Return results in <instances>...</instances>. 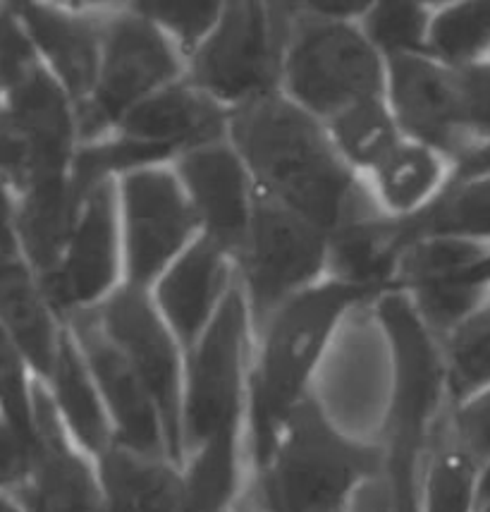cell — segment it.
I'll return each instance as SVG.
<instances>
[{
  "label": "cell",
  "instance_id": "obj_14",
  "mask_svg": "<svg viewBox=\"0 0 490 512\" xmlns=\"http://www.w3.org/2000/svg\"><path fill=\"white\" fill-rule=\"evenodd\" d=\"M34 467L10 493L24 512H101L96 460L75 446L46 383L34 379Z\"/></svg>",
  "mask_w": 490,
  "mask_h": 512
},
{
  "label": "cell",
  "instance_id": "obj_12",
  "mask_svg": "<svg viewBox=\"0 0 490 512\" xmlns=\"http://www.w3.org/2000/svg\"><path fill=\"white\" fill-rule=\"evenodd\" d=\"M39 283L63 323L101 307L125 283L118 180L96 182L84 194L60 268Z\"/></svg>",
  "mask_w": 490,
  "mask_h": 512
},
{
  "label": "cell",
  "instance_id": "obj_25",
  "mask_svg": "<svg viewBox=\"0 0 490 512\" xmlns=\"http://www.w3.org/2000/svg\"><path fill=\"white\" fill-rule=\"evenodd\" d=\"M452 166L443 156L404 139L366 180L378 209L388 216L407 218L424 211L450 180Z\"/></svg>",
  "mask_w": 490,
  "mask_h": 512
},
{
  "label": "cell",
  "instance_id": "obj_29",
  "mask_svg": "<svg viewBox=\"0 0 490 512\" xmlns=\"http://www.w3.org/2000/svg\"><path fill=\"white\" fill-rule=\"evenodd\" d=\"M481 467L438 424L421 474L419 512H476Z\"/></svg>",
  "mask_w": 490,
  "mask_h": 512
},
{
  "label": "cell",
  "instance_id": "obj_10",
  "mask_svg": "<svg viewBox=\"0 0 490 512\" xmlns=\"http://www.w3.org/2000/svg\"><path fill=\"white\" fill-rule=\"evenodd\" d=\"M125 285L149 290L201 235L192 201L173 166H151L118 180Z\"/></svg>",
  "mask_w": 490,
  "mask_h": 512
},
{
  "label": "cell",
  "instance_id": "obj_15",
  "mask_svg": "<svg viewBox=\"0 0 490 512\" xmlns=\"http://www.w3.org/2000/svg\"><path fill=\"white\" fill-rule=\"evenodd\" d=\"M385 101L404 139L428 146L450 166L471 151L459 125L452 67L426 53L385 60Z\"/></svg>",
  "mask_w": 490,
  "mask_h": 512
},
{
  "label": "cell",
  "instance_id": "obj_31",
  "mask_svg": "<svg viewBox=\"0 0 490 512\" xmlns=\"http://www.w3.org/2000/svg\"><path fill=\"white\" fill-rule=\"evenodd\" d=\"M450 407L490 386V295L440 340Z\"/></svg>",
  "mask_w": 490,
  "mask_h": 512
},
{
  "label": "cell",
  "instance_id": "obj_27",
  "mask_svg": "<svg viewBox=\"0 0 490 512\" xmlns=\"http://www.w3.org/2000/svg\"><path fill=\"white\" fill-rule=\"evenodd\" d=\"M419 240L467 242L490 247V175L479 178H452L424 211L414 213Z\"/></svg>",
  "mask_w": 490,
  "mask_h": 512
},
{
  "label": "cell",
  "instance_id": "obj_30",
  "mask_svg": "<svg viewBox=\"0 0 490 512\" xmlns=\"http://www.w3.org/2000/svg\"><path fill=\"white\" fill-rule=\"evenodd\" d=\"M428 56L445 67H467L490 58V0H459L433 8Z\"/></svg>",
  "mask_w": 490,
  "mask_h": 512
},
{
  "label": "cell",
  "instance_id": "obj_18",
  "mask_svg": "<svg viewBox=\"0 0 490 512\" xmlns=\"http://www.w3.org/2000/svg\"><path fill=\"white\" fill-rule=\"evenodd\" d=\"M29 39L70 94L75 111L91 101L101 67V10H72L63 5L12 3Z\"/></svg>",
  "mask_w": 490,
  "mask_h": 512
},
{
  "label": "cell",
  "instance_id": "obj_8",
  "mask_svg": "<svg viewBox=\"0 0 490 512\" xmlns=\"http://www.w3.org/2000/svg\"><path fill=\"white\" fill-rule=\"evenodd\" d=\"M254 326L244 292H228L199 343L185 355V457L225 431L244 429Z\"/></svg>",
  "mask_w": 490,
  "mask_h": 512
},
{
  "label": "cell",
  "instance_id": "obj_17",
  "mask_svg": "<svg viewBox=\"0 0 490 512\" xmlns=\"http://www.w3.org/2000/svg\"><path fill=\"white\" fill-rule=\"evenodd\" d=\"M235 285V259L206 235L196 237L153 285L151 300L185 355L199 343Z\"/></svg>",
  "mask_w": 490,
  "mask_h": 512
},
{
  "label": "cell",
  "instance_id": "obj_41",
  "mask_svg": "<svg viewBox=\"0 0 490 512\" xmlns=\"http://www.w3.org/2000/svg\"><path fill=\"white\" fill-rule=\"evenodd\" d=\"M486 489H490V465L483 467V472H481V489H479V493L486 491Z\"/></svg>",
  "mask_w": 490,
  "mask_h": 512
},
{
  "label": "cell",
  "instance_id": "obj_28",
  "mask_svg": "<svg viewBox=\"0 0 490 512\" xmlns=\"http://www.w3.org/2000/svg\"><path fill=\"white\" fill-rule=\"evenodd\" d=\"M326 127L335 149L361 178H369L373 170L381 168L385 158L404 142L385 96L347 108L330 118Z\"/></svg>",
  "mask_w": 490,
  "mask_h": 512
},
{
  "label": "cell",
  "instance_id": "obj_36",
  "mask_svg": "<svg viewBox=\"0 0 490 512\" xmlns=\"http://www.w3.org/2000/svg\"><path fill=\"white\" fill-rule=\"evenodd\" d=\"M443 431L476 465H490V386L445 412Z\"/></svg>",
  "mask_w": 490,
  "mask_h": 512
},
{
  "label": "cell",
  "instance_id": "obj_24",
  "mask_svg": "<svg viewBox=\"0 0 490 512\" xmlns=\"http://www.w3.org/2000/svg\"><path fill=\"white\" fill-rule=\"evenodd\" d=\"M70 173L36 180L17 201V237L39 280L51 278L60 268L82 206Z\"/></svg>",
  "mask_w": 490,
  "mask_h": 512
},
{
  "label": "cell",
  "instance_id": "obj_6",
  "mask_svg": "<svg viewBox=\"0 0 490 512\" xmlns=\"http://www.w3.org/2000/svg\"><path fill=\"white\" fill-rule=\"evenodd\" d=\"M294 3L232 0L187 60V79L232 113L283 87Z\"/></svg>",
  "mask_w": 490,
  "mask_h": 512
},
{
  "label": "cell",
  "instance_id": "obj_35",
  "mask_svg": "<svg viewBox=\"0 0 490 512\" xmlns=\"http://www.w3.org/2000/svg\"><path fill=\"white\" fill-rule=\"evenodd\" d=\"M455 72L457 113L471 151L490 142V58L467 67H452Z\"/></svg>",
  "mask_w": 490,
  "mask_h": 512
},
{
  "label": "cell",
  "instance_id": "obj_19",
  "mask_svg": "<svg viewBox=\"0 0 490 512\" xmlns=\"http://www.w3.org/2000/svg\"><path fill=\"white\" fill-rule=\"evenodd\" d=\"M113 132L156 146L175 161L185 151L228 139L230 111L185 77L134 106Z\"/></svg>",
  "mask_w": 490,
  "mask_h": 512
},
{
  "label": "cell",
  "instance_id": "obj_34",
  "mask_svg": "<svg viewBox=\"0 0 490 512\" xmlns=\"http://www.w3.org/2000/svg\"><path fill=\"white\" fill-rule=\"evenodd\" d=\"M27 367L20 347L0 323V417L22 436L34 438V381L27 376Z\"/></svg>",
  "mask_w": 490,
  "mask_h": 512
},
{
  "label": "cell",
  "instance_id": "obj_7",
  "mask_svg": "<svg viewBox=\"0 0 490 512\" xmlns=\"http://www.w3.org/2000/svg\"><path fill=\"white\" fill-rule=\"evenodd\" d=\"M185 75L180 48L134 3L101 10V67L94 96L77 111L79 146L108 137L134 106Z\"/></svg>",
  "mask_w": 490,
  "mask_h": 512
},
{
  "label": "cell",
  "instance_id": "obj_23",
  "mask_svg": "<svg viewBox=\"0 0 490 512\" xmlns=\"http://www.w3.org/2000/svg\"><path fill=\"white\" fill-rule=\"evenodd\" d=\"M46 388L60 414V422L82 453H87L91 460H98L115 446L113 424H110L106 405L98 393L87 359L67 326H63V333H60L58 355H55Z\"/></svg>",
  "mask_w": 490,
  "mask_h": 512
},
{
  "label": "cell",
  "instance_id": "obj_33",
  "mask_svg": "<svg viewBox=\"0 0 490 512\" xmlns=\"http://www.w3.org/2000/svg\"><path fill=\"white\" fill-rule=\"evenodd\" d=\"M134 8L144 12L153 24H158L175 41L185 60H189L218 24L223 3H216V0H149V3H134Z\"/></svg>",
  "mask_w": 490,
  "mask_h": 512
},
{
  "label": "cell",
  "instance_id": "obj_4",
  "mask_svg": "<svg viewBox=\"0 0 490 512\" xmlns=\"http://www.w3.org/2000/svg\"><path fill=\"white\" fill-rule=\"evenodd\" d=\"M373 304L392 359L383 453L392 462L424 467L433 434L450 410L443 347L402 290L383 292Z\"/></svg>",
  "mask_w": 490,
  "mask_h": 512
},
{
  "label": "cell",
  "instance_id": "obj_26",
  "mask_svg": "<svg viewBox=\"0 0 490 512\" xmlns=\"http://www.w3.org/2000/svg\"><path fill=\"white\" fill-rule=\"evenodd\" d=\"M249 472L244 429L225 431L185 457V512H237Z\"/></svg>",
  "mask_w": 490,
  "mask_h": 512
},
{
  "label": "cell",
  "instance_id": "obj_32",
  "mask_svg": "<svg viewBox=\"0 0 490 512\" xmlns=\"http://www.w3.org/2000/svg\"><path fill=\"white\" fill-rule=\"evenodd\" d=\"M431 17L433 5L412 0H376L359 20V27L383 60L421 56L428 51Z\"/></svg>",
  "mask_w": 490,
  "mask_h": 512
},
{
  "label": "cell",
  "instance_id": "obj_22",
  "mask_svg": "<svg viewBox=\"0 0 490 512\" xmlns=\"http://www.w3.org/2000/svg\"><path fill=\"white\" fill-rule=\"evenodd\" d=\"M0 323L20 347L36 379L46 383L65 323L53 312L24 254H0Z\"/></svg>",
  "mask_w": 490,
  "mask_h": 512
},
{
  "label": "cell",
  "instance_id": "obj_1",
  "mask_svg": "<svg viewBox=\"0 0 490 512\" xmlns=\"http://www.w3.org/2000/svg\"><path fill=\"white\" fill-rule=\"evenodd\" d=\"M228 139L256 192L328 235L378 209L366 180L335 149L326 123L280 91L235 108Z\"/></svg>",
  "mask_w": 490,
  "mask_h": 512
},
{
  "label": "cell",
  "instance_id": "obj_9",
  "mask_svg": "<svg viewBox=\"0 0 490 512\" xmlns=\"http://www.w3.org/2000/svg\"><path fill=\"white\" fill-rule=\"evenodd\" d=\"M237 280L256 333L287 302L328 278V233L256 192Z\"/></svg>",
  "mask_w": 490,
  "mask_h": 512
},
{
  "label": "cell",
  "instance_id": "obj_39",
  "mask_svg": "<svg viewBox=\"0 0 490 512\" xmlns=\"http://www.w3.org/2000/svg\"><path fill=\"white\" fill-rule=\"evenodd\" d=\"M0 512H24L22 505L10 496V493L0 491Z\"/></svg>",
  "mask_w": 490,
  "mask_h": 512
},
{
  "label": "cell",
  "instance_id": "obj_40",
  "mask_svg": "<svg viewBox=\"0 0 490 512\" xmlns=\"http://www.w3.org/2000/svg\"><path fill=\"white\" fill-rule=\"evenodd\" d=\"M476 512H490V489L479 493V505H476Z\"/></svg>",
  "mask_w": 490,
  "mask_h": 512
},
{
  "label": "cell",
  "instance_id": "obj_16",
  "mask_svg": "<svg viewBox=\"0 0 490 512\" xmlns=\"http://www.w3.org/2000/svg\"><path fill=\"white\" fill-rule=\"evenodd\" d=\"M199 218L201 235L237 261L254 216L256 187L230 139L185 151L170 163Z\"/></svg>",
  "mask_w": 490,
  "mask_h": 512
},
{
  "label": "cell",
  "instance_id": "obj_21",
  "mask_svg": "<svg viewBox=\"0 0 490 512\" xmlns=\"http://www.w3.org/2000/svg\"><path fill=\"white\" fill-rule=\"evenodd\" d=\"M5 111L27 132L51 173H70L79 149L77 111L63 84L36 60L5 94Z\"/></svg>",
  "mask_w": 490,
  "mask_h": 512
},
{
  "label": "cell",
  "instance_id": "obj_37",
  "mask_svg": "<svg viewBox=\"0 0 490 512\" xmlns=\"http://www.w3.org/2000/svg\"><path fill=\"white\" fill-rule=\"evenodd\" d=\"M34 467V438L22 436L0 417V491L12 493L29 479Z\"/></svg>",
  "mask_w": 490,
  "mask_h": 512
},
{
  "label": "cell",
  "instance_id": "obj_3",
  "mask_svg": "<svg viewBox=\"0 0 490 512\" xmlns=\"http://www.w3.org/2000/svg\"><path fill=\"white\" fill-rule=\"evenodd\" d=\"M383 457L381 443L347 436L309 395L287 417L266 465L251 474V512H347Z\"/></svg>",
  "mask_w": 490,
  "mask_h": 512
},
{
  "label": "cell",
  "instance_id": "obj_38",
  "mask_svg": "<svg viewBox=\"0 0 490 512\" xmlns=\"http://www.w3.org/2000/svg\"><path fill=\"white\" fill-rule=\"evenodd\" d=\"M5 180L0 178V254H22L20 237H17V204Z\"/></svg>",
  "mask_w": 490,
  "mask_h": 512
},
{
  "label": "cell",
  "instance_id": "obj_13",
  "mask_svg": "<svg viewBox=\"0 0 490 512\" xmlns=\"http://www.w3.org/2000/svg\"><path fill=\"white\" fill-rule=\"evenodd\" d=\"M87 359L98 393L113 424L115 443L144 457H168L163 419L127 357L108 338L94 309L72 314L65 321ZM173 462V460H170Z\"/></svg>",
  "mask_w": 490,
  "mask_h": 512
},
{
  "label": "cell",
  "instance_id": "obj_2",
  "mask_svg": "<svg viewBox=\"0 0 490 512\" xmlns=\"http://www.w3.org/2000/svg\"><path fill=\"white\" fill-rule=\"evenodd\" d=\"M376 300V292L326 278L280 307L256 333L244 419L249 477L266 465L294 407L309 398L311 379L342 319Z\"/></svg>",
  "mask_w": 490,
  "mask_h": 512
},
{
  "label": "cell",
  "instance_id": "obj_11",
  "mask_svg": "<svg viewBox=\"0 0 490 512\" xmlns=\"http://www.w3.org/2000/svg\"><path fill=\"white\" fill-rule=\"evenodd\" d=\"M94 314L151 393L163 419L170 460L182 467L185 465V436H182L185 350L158 314L149 290L122 283L101 307L94 309Z\"/></svg>",
  "mask_w": 490,
  "mask_h": 512
},
{
  "label": "cell",
  "instance_id": "obj_5",
  "mask_svg": "<svg viewBox=\"0 0 490 512\" xmlns=\"http://www.w3.org/2000/svg\"><path fill=\"white\" fill-rule=\"evenodd\" d=\"M280 94L328 123L361 101L385 96V60L359 22L333 20L294 3Z\"/></svg>",
  "mask_w": 490,
  "mask_h": 512
},
{
  "label": "cell",
  "instance_id": "obj_20",
  "mask_svg": "<svg viewBox=\"0 0 490 512\" xmlns=\"http://www.w3.org/2000/svg\"><path fill=\"white\" fill-rule=\"evenodd\" d=\"M416 240L414 216L395 218L376 209L354 218L328 235V278L381 297L395 290L402 256Z\"/></svg>",
  "mask_w": 490,
  "mask_h": 512
}]
</instances>
